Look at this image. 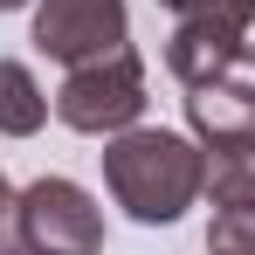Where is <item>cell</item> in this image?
Returning a JSON list of instances; mask_svg holds the SVG:
<instances>
[{
    "label": "cell",
    "mask_w": 255,
    "mask_h": 255,
    "mask_svg": "<svg viewBox=\"0 0 255 255\" xmlns=\"http://www.w3.org/2000/svg\"><path fill=\"white\" fill-rule=\"evenodd\" d=\"M249 14H255V0H207V7H193V14H172L166 69L186 90L242 69V62H249Z\"/></svg>",
    "instance_id": "obj_3"
},
{
    "label": "cell",
    "mask_w": 255,
    "mask_h": 255,
    "mask_svg": "<svg viewBox=\"0 0 255 255\" xmlns=\"http://www.w3.org/2000/svg\"><path fill=\"white\" fill-rule=\"evenodd\" d=\"M207 200L214 207H255V138L207 145Z\"/></svg>",
    "instance_id": "obj_8"
},
{
    "label": "cell",
    "mask_w": 255,
    "mask_h": 255,
    "mask_svg": "<svg viewBox=\"0 0 255 255\" xmlns=\"http://www.w3.org/2000/svg\"><path fill=\"white\" fill-rule=\"evenodd\" d=\"M186 125L200 145H235V138H255V69H228L214 83L186 90Z\"/></svg>",
    "instance_id": "obj_6"
},
{
    "label": "cell",
    "mask_w": 255,
    "mask_h": 255,
    "mask_svg": "<svg viewBox=\"0 0 255 255\" xmlns=\"http://www.w3.org/2000/svg\"><path fill=\"white\" fill-rule=\"evenodd\" d=\"M159 7H172V14H193V7H207V0H159Z\"/></svg>",
    "instance_id": "obj_12"
},
{
    "label": "cell",
    "mask_w": 255,
    "mask_h": 255,
    "mask_svg": "<svg viewBox=\"0 0 255 255\" xmlns=\"http://www.w3.org/2000/svg\"><path fill=\"white\" fill-rule=\"evenodd\" d=\"M14 7H35V0H0V14H14Z\"/></svg>",
    "instance_id": "obj_14"
},
{
    "label": "cell",
    "mask_w": 255,
    "mask_h": 255,
    "mask_svg": "<svg viewBox=\"0 0 255 255\" xmlns=\"http://www.w3.org/2000/svg\"><path fill=\"white\" fill-rule=\"evenodd\" d=\"M125 35H131L125 0H35V48L62 69L125 48Z\"/></svg>",
    "instance_id": "obj_5"
},
{
    "label": "cell",
    "mask_w": 255,
    "mask_h": 255,
    "mask_svg": "<svg viewBox=\"0 0 255 255\" xmlns=\"http://www.w3.org/2000/svg\"><path fill=\"white\" fill-rule=\"evenodd\" d=\"M207 255H221V249H207Z\"/></svg>",
    "instance_id": "obj_15"
},
{
    "label": "cell",
    "mask_w": 255,
    "mask_h": 255,
    "mask_svg": "<svg viewBox=\"0 0 255 255\" xmlns=\"http://www.w3.org/2000/svg\"><path fill=\"white\" fill-rule=\"evenodd\" d=\"M249 69H255V14H249Z\"/></svg>",
    "instance_id": "obj_13"
},
{
    "label": "cell",
    "mask_w": 255,
    "mask_h": 255,
    "mask_svg": "<svg viewBox=\"0 0 255 255\" xmlns=\"http://www.w3.org/2000/svg\"><path fill=\"white\" fill-rule=\"evenodd\" d=\"M207 249H221V255H255V207H214Z\"/></svg>",
    "instance_id": "obj_9"
},
{
    "label": "cell",
    "mask_w": 255,
    "mask_h": 255,
    "mask_svg": "<svg viewBox=\"0 0 255 255\" xmlns=\"http://www.w3.org/2000/svg\"><path fill=\"white\" fill-rule=\"evenodd\" d=\"M48 111H55V97H42L35 69L0 55V138H35L48 125Z\"/></svg>",
    "instance_id": "obj_7"
},
{
    "label": "cell",
    "mask_w": 255,
    "mask_h": 255,
    "mask_svg": "<svg viewBox=\"0 0 255 255\" xmlns=\"http://www.w3.org/2000/svg\"><path fill=\"white\" fill-rule=\"evenodd\" d=\"M14 214H21V235L42 255H97L104 249V207L90 200V186L48 172V179H28L14 193Z\"/></svg>",
    "instance_id": "obj_4"
},
{
    "label": "cell",
    "mask_w": 255,
    "mask_h": 255,
    "mask_svg": "<svg viewBox=\"0 0 255 255\" xmlns=\"http://www.w3.org/2000/svg\"><path fill=\"white\" fill-rule=\"evenodd\" d=\"M14 214V186H7V172H0V221Z\"/></svg>",
    "instance_id": "obj_11"
},
{
    "label": "cell",
    "mask_w": 255,
    "mask_h": 255,
    "mask_svg": "<svg viewBox=\"0 0 255 255\" xmlns=\"http://www.w3.org/2000/svg\"><path fill=\"white\" fill-rule=\"evenodd\" d=\"M104 186L111 200L138 221V228H172L179 214L207 193V145L186 131L131 125L118 138H104Z\"/></svg>",
    "instance_id": "obj_1"
},
{
    "label": "cell",
    "mask_w": 255,
    "mask_h": 255,
    "mask_svg": "<svg viewBox=\"0 0 255 255\" xmlns=\"http://www.w3.org/2000/svg\"><path fill=\"white\" fill-rule=\"evenodd\" d=\"M0 255H42V249H35V242H28V235H21V214H14V228L0 235Z\"/></svg>",
    "instance_id": "obj_10"
},
{
    "label": "cell",
    "mask_w": 255,
    "mask_h": 255,
    "mask_svg": "<svg viewBox=\"0 0 255 255\" xmlns=\"http://www.w3.org/2000/svg\"><path fill=\"white\" fill-rule=\"evenodd\" d=\"M55 118L83 138H118L145 118V62L138 48H111V55H90L76 69H62V90H55Z\"/></svg>",
    "instance_id": "obj_2"
}]
</instances>
